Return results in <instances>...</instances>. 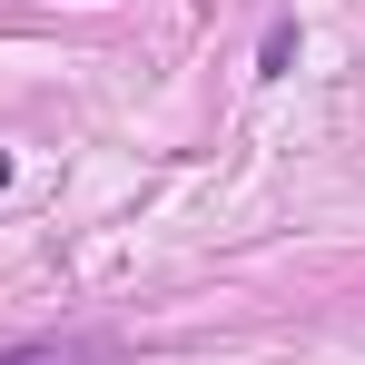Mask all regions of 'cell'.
<instances>
[{
  "label": "cell",
  "instance_id": "obj_1",
  "mask_svg": "<svg viewBox=\"0 0 365 365\" xmlns=\"http://www.w3.org/2000/svg\"><path fill=\"white\" fill-rule=\"evenodd\" d=\"M0 365H109L99 336H30V346H0Z\"/></svg>",
  "mask_w": 365,
  "mask_h": 365
}]
</instances>
